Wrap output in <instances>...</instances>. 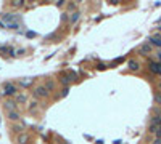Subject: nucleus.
I'll use <instances>...</instances> for the list:
<instances>
[{
  "instance_id": "obj_12",
  "label": "nucleus",
  "mask_w": 161,
  "mask_h": 144,
  "mask_svg": "<svg viewBox=\"0 0 161 144\" xmlns=\"http://www.w3.org/2000/svg\"><path fill=\"white\" fill-rule=\"evenodd\" d=\"M32 82H34V79H21L20 85L23 88H28V87H31V85H32Z\"/></svg>"
},
{
  "instance_id": "obj_10",
  "label": "nucleus",
  "mask_w": 161,
  "mask_h": 144,
  "mask_svg": "<svg viewBox=\"0 0 161 144\" xmlns=\"http://www.w3.org/2000/svg\"><path fill=\"white\" fill-rule=\"evenodd\" d=\"M7 115H8V119L12 120V122H20V114H18V111H13V112H7Z\"/></svg>"
},
{
  "instance_id": "obj_5",
  "label": "nucleus",
  "mask_w": 161,
  "mask_h": 144,
  "mask_svg": "<svg viewBox=\"0 0 161 144\" xmlns=\"http://www.w3.org/2000/svg\"><path fill=\"white\" fill-rule=\"evenodd\" d=\"M148 40H150V42H148L150 45H155V47L161 48V34H155V35H152Z\"/></svg>"
},
{
  "instance_id": "obj_7",
  "label": "nucleus",
  "mask_w": 161,
  "mask_h": 144,
  "mask_svg": "<svg viewBox=\"0 0 161 144\" xmlns=\"http://www.w3.org/2000/svg\"><path fill=\"white\" fill-rule=\"evenodd\" d=\"M18 18V15L16 13H3V16H2V19H3V24H12L13 19H16Z\"/></svg>"
},
{
  "instance_id": "obj_13",
  "label": "nucleus",
  "mask_w": 161,
  "mask_h": 144,
  "mask_svg": "<svg viewBox=\"0 0 161 144\" xmlns=\"http://www.w3.org/2000/svg\"><path fill=\"white\" fill-rule=\"evenodd\" d=\"M28 101V96L26 95H16L15 96V103L16 104H23V103H26Z\"/></svg>"
},
{
  "instance_id": "obj_23",
  "label": "nucleus",
  "mask_w": 161,
  "mask_h": 144,
  "mask_svg": "<svg viewBox=\"0 0 161 144\" xmlns=\"http://www.w3.org/2000/svg\"><path fill=\"white\" fill-rule=\"evenodd\" d=\"M158 88H160V91H161V82H160V83H158Z\"/></svg>"
},
{
  "instance_id": "obj_19",
  "label": "nucleus",
  "mask_w": 161,
  "mask_h": 144,
  "mask_svg": "<svg viewBox=\"0 0 161 144\" xmlns=\"http://www.w3.org/2000/svg\"><path fill=\"white\" fill-rule=\"evenodd\" d=\"M155 103L160 104V107H161V93H155Z\"/></svg>"
},
{
  "instance_id": "obj_15",
  "label": "nucleus",
  "mask_w": 161,
  "mask_h": 144,
  "mask_svg": "<svg viewBox=\"0 0 161 144\" xmlns=\"http://www.w3.org/2000/svg\"><path fill=\"white\" fill-rule=\"evenodd\" d=\"M79 18H80V11H72V13H71V18H69V21L74 24L77 19H79Z\"/></svg>"
},
{
  "instance_id": "obj_25",
  "label": "nucleus",
  "mask_w": 161,
  "mask_h": 144,
  "mask_svg": "<svg viewBox=\"0 0 161 144\" xmlns=\"http://www.w3.org/2000/svg\"><path fill=\"white\" fill-rule=\"evenodd\" d=\"M61 144H68V143H61Z\"/></svg>"
},
{
  "instance_id": "obj_11",
  "label": "nucleus",
  "mask_w": 161,
  "mask_h": 144,
  "mask_svg": "<svg viewBox=\"0 0 161 144\" xmlns=\"http://www.w3.org/2000/svg\"><path fill=\"white\" fill-rule=\"evenodd\" d=\"M39 106H40V104L37 103V101H31V103L28 104V111L31 112V114H34V112H36L37 109H39Z\"/></svg>"
},
{
  "instance_id": "obj_4",
  "label": "nucleus",
  "mask_w": 161,
  "mask_h": 144,
  "mask_svg": "<svg viewBox=\"0 0 161 144\" xmlns=\"http://www.w3.org/2000/svg\"><path fill=\"white\" fill-rule=\"evenodd\" d=\"M148 69L153 72V74H160V72H161V64L156 63V61H150V63H148Z\"/></svg>"
},
{
  "instance_id": "obj_3",
  "label": "nucleus",
  "mask_w": 161,
  "mask_h": 144,
  "mask_svg": "<svg viewBox=\"0 0 161 144\" xmlns=\"http://www.w3.org/2000/svg\"><path fill=\"white\" fill-rule=\"evenodd\" d=\"M3 109L7 112H13V111H16V109H18V104H16L13 99H7L3 103Z\"/></svg>"
},
{
  "instance_id": "obj_8",
  "label": "nucleus",
  "mask_w": 161,
  "mask_h": 144,
  "mask_svg": "<svg viewBox=\"0 0 161 144\" xmlns=\"http://www.w3.org/2000/svg\"><path fill=\"white\" fill-rule=\"evenodd\" d=\"M29 143V135L28 133H21L16 138V144H28Z\"/></svg>"
},
{
  "instance_id": "obj_9",
  "label": "nucleus",
  "mask_w": 161,
  "mask_h": 144,
  "mask_svg": "<svg viewBox=\"0 0 161 144\" xmlns=\"http://www.w3.org/2000/svg\"><path fill=\"white\" fill-rule=\"evenodd\" d=\"M127 66H129V69H131V71H134V72H137L139 69H140V64H139V61H135V59H131L127 63Z\"/></svg>"
},
{
  "instance_id": "obj_6",
  "label": "nucleus",
  "mask_w": 161,
  "mask_h": 144,
  "mask_svg": "<svg viewBox=\"0 0 161 144\" xmlns=\"http://www.w3.org/2000/svg\"><path fill=\"white\" fill-rule=\"evenodd\" d=\"M152 45L148 43V42H145V43L140 45V48H139V53L140 55H148V53H152Z\"/></svg>"
},
{
  "instance_id": "obj_24",
  "label": "nucleus",
  "mask_w": 161,
  "mask_h": 144,
  "mask_svg": "<svg viewBox=\"0 0 161 144\" xmlns=\"http://www.w3.org/2000/svg\"><path fill=\"white\" fill-rule=\"evenodd\" d=\"M158 131H161V125H160V127H158Z\"/></svg>"
},
{
  "instance_id": "obj_21",
  "label": "nucleus",
  "mask_w": 161,
  "mask_h": 144,
  "mask_svg": "<svg viewBox=\"0 0 161 144\" xmlns=\"http://www.w3.org/2000/svg\"><path fill=\"white\" fill-rule=\"evenodd\" d=\"M68 91H69V88H68V87H66V88H63V93H61V95H63V96H66V95H68Z\"/></svg>"
},
{
  "instance_id": "obj_22",
  "label": "nucleus",
  "mask_w": 161,
  "mask_h": 144,
  "mask_svg": "<svg viewBox=\"0 0 161 144\" xmlns=\"http://www.w3.org/2000/svg\"><path fill=\"white\" fill-rule=\"evenodd\" d=\"M153 144H161V138H156V141H155Z\"/></svg>"
},
{
  "instance_id": "obj_20",
  "label": "nucleus",
  "mask_w": 161,
  "mask_h": 144,
  "mask_svg": "<svg viewBox=\"0 0 161 144\" xmlns=\"http://www.w3.org/2000/svg\"><path fill=\"white\" fill-rule=\"evenodd\" d=\"M74 8H76V3H74V2H72V3H68V10H74Z\"/></svg>"
},
{
  "instance_id": "obj_2",
  "label": "nucleus",
  "mask_w": 161,
  "mask_h": 144,
  "mask_svg": "<svg viewBox=\"0 0 161 144\" xmlns=\"http://www.w3.org/2000/svg\"><path fill=\"white\" fill-rule=\"evenodd\" d=\"M0 95H7V96H16L18 95V88H16V85L15 83H10V82H8V83H5L3 85V91L0 93Z\"/></svg>"
},
{
  "instance_id": "obj_14",
  "label": "nucleus",
  "mask_w": 161,
  "mask_h": 144,
  "mask_svg": "<svg viewBox=\"0 0 161 144\" xmlns=\"http://www.w3.org/2000/svg\"><path fill=\"white\" fill-rule=\"evenodd\" d=\"M12 130H13L15 133H18V135H21V133H23V130H24V123L13 125V127H12Z\"/></svg>"
},
{
  "instance_id": "obj_18",
  "label": "nucleus",
  "mask_w": 161,
  "mask_h": 144,
  "mask_svg": "<svg viewBox=\"0 0 161 144\" xmlns=\"http://www.w3.org/2000/svg\"><path fill=\"white\" fill-rule=\"evenodd\" d=\"M10 5H12L13 8H20V7H23V5H24V2H23V0H15V2H12Z\"/></svg>"
},
{
  "instance_id": "obj_16",
  "label": "nucleus",
  "mask_w": 161,
  "mask_h": 144,
  "mask_svg": "<svg viewBox=\"0 0 161 144\" xmlns=\"http://www.w3.org/2000/svg\"><path fill=\"white\" fill-rule=\"evenodd\" d=\"M44 87L47 88V91L50 93V91H53V90H55V82H53V80H48L47 85H44Z\"/></svg>"
},
{
  "instance_id": "obj_1",
  "label": "nucleus",
  "mask_w": 161,
  "mask_h": 144,
  "mask_svg": "<svg viewBox=\"0 0 161 144\" xmlns=\"http://www.w3.org/2000/svg\"><path fill=\"white\" fill-rule=\"evenodd\" d=\"M32 95H34V98L36 99H45V98H48L50 96V93L47 91V88L44 87V85H37L36 88H34V91H32Z\"/></svg>"
},
{
  "instance_id": "obj_17",
  "label": "nucleus",
  "mask_w": 161,
  "mask_h": 144,
  "mask_svg": "<svg viewBox=\"0 0 161 144\" xmlns=\"http://www.w3.org/2000/svg\"><path fill=\"white\" fill-rule=\"evenodd\" d=\"M60 82H61L63 85H69V83L72 82V79H71V77H68V75H61Z\"/></svg>"
}]
</instances>
